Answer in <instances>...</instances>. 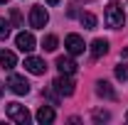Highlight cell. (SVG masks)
<instances>
[{
	"instance_id": "1",
	"label": "cell",
	"mask_w": 128,
	"mask_h": 125,
	"mask_svg": "<svg viewBox=\"0 0 128 125\" xmlns=\"http://www.w3.org/2000/svg\"><path fill=\"white\" fill-rule=\"evenodd\" d=\"M123 22H126V15H123V7H121V2H108V7H106V25L113 27V30H118V27H123Z\"/></svg>"
},
{
	"instance_id": "2",
	"label": "cell",
	"mask_w": 128,
	"mask_h": 125,
	"mask_svg": "<svg viewBox=\"0 0 128 125\" xmlns=\"http://www.w3.org/2000/svg\"><path fill=\"white\" fill-rule=\"evenodd\" d=\"M5 113H8V118L15 120L17 125H27V123H30V113H27L25 106H20V103H8Z\"/></svg>"
},
{
	"instance_id": "3",
	"label": "cell",
	"mask_w": 128,
	"mask_h": 125,
	"mask_svg": "<svg viewBox=\"0 0 128 125\" xmlns=\"http://www.w3.org/2000/svg\"><path fill=\"white\" fill-rule=\"evenodd\" d=\"M5 86H8L12 93H17V96H27V93H30V83H27V78H25V76H17V74H10Z\"/></svg>"
},
{
	"instance_id": "4",
	"label": "cell",
	"mask_w": 128,
	"mask_h": 125,
	"mask_svg": "<svg viewBox=\"0 0 128 125\" xmlns=\"http://www.w3.org/2000/svg\"><path fill=\"white\" fill-rule=\"evenodd\" d=\"M49 22V15H47V10L44 7H32L30 10V27H34V30H42L44 25Z\"/></svg>"
},
{
	"instance_id": "5",
	"label": "cell",
	"mask_w": 128,
	"mask_h": 125,
	"mask_svg": "<svg viewBox=\"0 0 128 125\" xmlns=\"http://www.w3.org/2000/svg\"><path fill=\"white\" fill-rule=\"evenodd\" d=\"M52 86L57 88V93H59V96H72V93H74V86H76V83L72 81V74H62V76L57 78Z\"/></svg>"
},
{
	"instance_id": "6",
	"label": "cell",
	"mask_w": 128,
	"mask_h": 125,
	"mask_svg": "<svg viewBox=\"0 0 128 125\" xmlns=\"http://www.w3.org/2000/svg\"><path fill=\"white\" fill-rule=\"evenodd\" d=\"M64 47H66V52L69 54H81L84 52V39H81L79 34H66V39H64Z\"/></svg>"
},
{
	"instance_id": "7",
	"label": "cell",
	"mask_w": 128,
	"mask_h": 125,
	"mask_svg": "<svg viewBox=\"0 0 128 125\" xmlns=\"http://www.w3.org/2000/svg\"><path fill=\"white\" fill-rule=\"evenodd\" d=\"M25 69H27L30 74H34V76H42V74L47 71V64H44V59H37V57H27V59H25Z\"/></svg>"
},
{
	"instance_id": "8",
	"label": "cell",
	"mask_w": 128,
	"mask_h": 125,
	"mask_svg": "<svg viewBox=\"0 0 128 125\" xmlns=\"http://www.w3.org/2000/svg\"><path fill=\"white\" fill-rule=\"evenodd\" d=\"M15 44L20 52H32L34 49V37H32V32H20L15 37Z\"/></svg>"
},
{
	"instance_id": "9",
	"label": "cell",
	"mask_w": 128,
	"mask_h": 125,
	"mask_svg": "<svg viewBox=\"0 0 128 125\" xmlns=\"http://www.w3.org/2000/svg\"><path fill=\"white\" fill-rule=\"evenodd\" d=\"M37 123H42V125H49V123H54V108L52 106H42V108L37 110Z\"/></svg>"
},
{
	"instance_id": "10",
	"label": "cell",
	"mask_w": 128,
	"mask_h": 125,
	"mask_svg": "<svg viewBox=\"0 0 128 125\" xmlns=\"http://www.w3.org/2000/svg\"><path fill=\"white\" fill-rule=\"evenodd\" d=\"M106 52H108V42L106 39H94L91 42V57L94 59H101Z\"/></svg>"
},
{
	"instance_id": "11",
	"label": "cell",
	"mask_w": 128,
	"mask_h": 125,
	"mask_svg": "<svg viewBox=\"0 0 128 125\" xmlns=\"http://www.w3.org/2000/svg\"><path fill=\"white\" fill-rule=\"evenodd\" d=\"M57 69H59L62 74H74V71H76V62L69 59V57H59V59H57Z\"/></svg>"
},
{
	"instance_id": "12",
	"label": "cell",
	"mask_w": 128,
	"mask_h": 125,
	"mask_svg": "<svg viewBox=\"0 0 128 125\" xmlns=\"http://www.w3.org/2000/svg\"><path fill=\"white\" fill-rule=\"evenodd\" d=\"M0 64L5 66V69H12L17 64V57L12 54V52H8V49H0Z\"/></svg>"
},
{
	"instance_id": "13",
	"label": "cell",
	"mask_w": 128,
	"mask_h": 125,
	"mask_svg": "<svg viewBox=\"0 0 128 125\" xmlns=\"http://www.w3.org/2000/svg\"><path fill=\"white\" fill-rule=\"evenodd\" d=\"M96 93L101 96V98H116V93H113V88H111L108 81H98V83H96Z\"/></svg>"
},
{
	"instance_id": "14",
	"label": "cell",
	"mask_w": 128,
	"mask_h": 125,
	"mask_svg": "<svg viewBox=\"0 0 128 125\" xmlns=\"http://www.w3.org/2000/svg\"><path fill=\"white\" fill-rule=\"evenodd\" d=\"M57 44H59V39H57L54 34H47V37L42 39V49H44V52H54Z\"/></svg>"
},
{
	"instance_id": "15",
	"label": "cell",
	"mask_w": 128,
	"mask_h": 125,
	"mask_svg": "<svg viewBox=\"0 0 128 125\" xmlns=\"http://www.w3.org/2000/svg\"><path fill=\"white\" fill-rule=\"evenodd\" d=\"M81 25H84L86 30H94V27H96V15H91V12H84V15H81Z\"/></svg>"
},
{
	"instance_id": "16",
	"label": "cell",
	"mask_w": 128,
	"mask_h": 125,
	"mask_svg": "<svg viewBox=\"0 0 128 125\" xmlns=\"http://www.w3.org/2000/svg\"><path fill=\"white\" fill-rule=\"evenodd\" d=\"M8 37H10V22L0 17V39H8Z\"/></svg>"
},
{
	"instance_id": "17",
	"label": "cell",
	"mask_w": 128,
	"mask_h": 125,
	"mask_svg": "<svg viewBox=\"0 0 128 125\" xmlns=\"http://www.w3.org/2000/svg\"><path fill=\"white\" fill-rule=\"evenodd\" d=\"M116 78H118V81H126L128 78V66L126 64H118V66H116Z\"/></svg>"
},
{
	"instance_id": "18",
	"label": "cell",
	"mask_w": 128,
	"mask_h": 125,
	"mask_svg": "<svg viewBox=\"0 0 128 125\" xmlns=\"http://www.w3.org/2000/svg\"><path fill=\"white\" fill-rule=\"evenodd\" d=\"M10 20H12V25H15V27H22V15H20V10H15V7H12Z\"/></svg>"
},
{
	"instance_id": "19",
	"label": "cell",
	"mask_w": 128,
	"mask_h": 125,
	"mask_svg": "<svg viewBox=\"0 0 128 125\" xmlns=\"http://www.w3.org/2000/svg\"><path fill=\"white\" fill-rule=\"evenodd\" d=\"M108 118H111V115H108L106 110H96V113H94V120H96V123H101V120H108Z\"/></svg>"
},
{
	"instance_id": "20",
	"label": "cell",
	"mask_w": 128,
	"mask_h": 125,
	"mask_svg": "<svg viewBox=\"0 0 128 125\" xmlns=\"http://www.w3.org/2000/svg\"><path fill=\"white\" fill-rule=\"evenodd\" d=\"M47 2H49V5H57V2H59V0H47Z\"/></svg>"
},
{
	"instance_id": "21",
	"label": "cell",
	"mask_w": 128,
	"mask_h": 125,
	"mask_svg": "<svg viewBox=\"0 0 128 125\" xmlns=\"http://www.w3.org/2000/svg\"><path fill=\"white\" fill-rule=\"evenodd\" d=\"M0 96H2V83H0Z\"/></svg>"
},
{
	"instance_id": "22",
	"label": "cell",
	"mask_w": 128,
	"mask_h": 125,
	"mask_svg": "<svg viewBox=\"0 0 128 125\" xmlns=\"http://www.w3.org/2000/svg\"><path fill=\"white\" fill-rule=\"evenodd\" d=\"M0 2H8V0H0Z\"/></svg>"
},
{
	"instance_id": "23",
	"label": "cell",
	"mask_w": 128,
	"mask_h": 125,
	"mask_svg": "<svg viewBox=\"0 0 128 125\" xmlns=\"http://www.w3.org/2000/svg\"><path fill=\"white\" fill-rule=\"evenodd\" d=\"M126 120H128V113H126Z\"/></svg>"
}]
</instances>
